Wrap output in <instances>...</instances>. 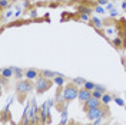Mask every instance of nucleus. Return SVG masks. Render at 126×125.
<instances>
[{
    "label": "nucleus",
    "instance_id": "1",
    "mask_svg": "<svg viewBox=\"0 0 126 125\" xmlns=\"http://www.w3.org/2000/svg\"><path fill=\"white\" fill-rule=\"evenodd\" d=\"M79 96V89L75 85H67L63 91V98L64 101H73Z\"/></svg>",
    "mask_w": 126,
    "mask_h": 125
},
{
    "label": "nucleus",
    "instance_id": "2",
    "mask_svg": "<svg viewBox=\"0 0 126 125\" xmlns=\"http://www.w3.org/2000/svg\"><path fill=\"white\" fill-rule=\"evenodd\" d=\"M32 88H33V85H32L29 81H19L17 82V85H16V89H17V92H29V91H32Z\"/></svg>",
    "mask_w": 126,
    "mask_h": 125
},
{
    "label": "nucleus",
    "instance_id": "3",
    "mask_svg": "<svg viewBox=\"0 0 126 125\" xmlns=\"http://www.w3.org/2000/svg\"><path fill=\"white\" fill-rule=\"evenodd\" d=\"M50 88V82L47 81V79H39L37 82H36V89H37V92H45V91H47Z\"/></svg>",
    "mask_w": 126,
    "mask_h": 125
},
{
    "label": "nucleus",
    "instance_id": "4",
    "mask_svg": "<svg viewBox=\"0 0 126 125\" xmlns=\"http://www.w3.org/2000/svg\"><path fill=\"white\" fill-rule=\"evenodd\" d=\"M103 115V112L100 108H93V109H89L87 111V118L89 119H92V121H94V119H99V118Z\"/></svg>",
    "mask_w": 126,
    "mask_h": 125
},
{
    "label": "nucleus",
    "instance_id": "5",
    "mask_svg": "<svg viewBox=\"0 0 126 125\" xmlns=\"http://www.w3.org/2000/svg\"><path fill=\"white\" fill-rule=\"evenodd\" d=\"M99 105H100V101H99L97 98H94V96H92L90 99H87V101H86V108H87V109L99 108Z\"/></svg>",
    "mask_w": 126,
    "mask_h": 125
},
{
    "label": "nucleus",
    "instance_id": "6",
    "mask_svg": "<svg viewBox=\"0 0 126 125\" xmlns=\"http://www.w3.org/2000/svg\"><path fill=\"white\" fill-rule=\"evenodd\" d=\"M90 98H92V92H90V91H87V89L79 91V99L82 102H86L87 99H90Z\"/></svg>",
    "mask_w": 126,
    "mask_h": 125
},
{
    "label": "nucleus",
    "instance_id": "7",
    "mask_svg": "<svg viewBox=\"0 0 126 125\" xmlns=\"http://www.w3.org/2000/svg\"><path fill=\"white\" fill-rule=\"evenodd\" d=\"M12 75H13V69H12V68H4V69L1 70V76H3L4 79L10 78Z\"/></svg>",
    "mask_w": 126,
    "mask_h": 125
},
{
    "label": "nucleus",
    "instance_id": "8",
    "mask_svg": "<svg viewBox=\"0 0 126 125\" xmlns=\"http://www.w3.org/2000/svg\"><path fill=\"white\" fill-rule=\"evenodd\" d=\"M36 76H37V72H36L34 69H29L27 72H26V78L27 79H34Z\"/></svg>",
    "mask_w": 126,
    "mask_h": 125
},
{
    "label": "nucleus",
    "instance_id": "9",
    "mask_svg": "<svg viewBox=\"0 0 126 125\" xmlns=\"http://www.w3.org/2000/svg\"><path fill=\"white\" fill-rule=\"evenodd\" d=\"M43 76H46V78H56V73L55 72H50V70H43Z\"/></svg>",
    "mask_w": 126,
    "mask_h": 125
},
{
    "label": "nucleus",
    "instance_id": "10",
    "mask_svg": "<svg viewBox=\"0 0 126 125\" xmlns=\"http://www.w3.org/2000/svg\"><path fill=\"white\" fill-rule=\"evenodd\" d=\"M92 96H94V98H97V99H100L103 96V92H100V91H97V89H93V92H92Z\"/></svg>",
    "mask_w": 126,
    "mask_h": 125
},
{
    "label": "nucleus",
    "instance_id": "11",
    "mask_svg": "<svg viewBox=\"0 0 126 125\" xmlns=\"http://www.w3.org/2000/svg\"><path fill=\"white\" fill-rule=\"evenodd\" d=\"M94 88H96L94 83H92V82H85V89H87V91H93Z\"/></svg>",
    "mask_w": 126,
    "mask_h": 125
},
{
    "label": "nucleus",
    "instance_id": "12",
    "mask_svg": "<svg viewBox=\"0 0 126 125\" xmlns=\"http://www.w3.org/2000/svg\"><path fill=\"white\" fill-rule=\"evenodd\" d=\"M63 82H64V79L62 76H56L55 78V83L56 85H63Z\"/></svg>",
    "mask_w": 126,
    "mask_h": 125
},
{
    "label": "nucleus",
    "instance_id": "13",
    "mask_svg": "<svg viewBox=\"0 0 126 125\" xmlns=\"http://www.w3.org/2000/svg\"><path fill=\"white\" fill-rule=\"evenodd\" d=\"M110 99H112V98H110L109 95H103V96H102V102H103V104H109Z\"/></svg>",
    "mask_w": 126,
    "mask_h": 125
},
{
    "label": "nucleus",
    "instance_id": "14",
    "mask_svg": "<svg viewBox=\"0 0 126 125\" xmlns=\"http://www.w3.org/2000/svg\"><path fill=\"white\" fill-rule=\"evenodd\" d=\"M73 82H75L76 85H85V81H83L82 78H76L75 81H73Z\"/></svg>",
    "mask_w": 126,
    "mask_h": 125
},
{
    "label": "nucleus",
    "instance_id": "15",
    "mask_svg": "<svg viewBox=\"0 0 126 125\" xmlns=\"http://www.w3.org/2000/svg\"><path fill=\"white\" fill-rule=\"evenodd\" d=\"M93 22H94V26H96V27H100V26H102L99 19H93Z\"/></svg>",
    "mask_w": 126,
    "mask_h": 125
},
{
    "label": "nucleus",
    "instance_id": "16",
    "mask_svg": "<svg viewBox=\"0 0 126 125\" xmlns=\"http://www.w3.org/2000/svg\"><path fill=\"white\" fill-rule=\"evenodd\" d=\"M94 89H97V91H100V92H103V91H105V88H103V86H99V85H96V88H94Z\"/></svg>",
    "mask_w": 126,
    "mask_h": 125
},
{
    "label": "nucleus",
    "instance_id": "17",
    "mask_svg": "<svg viewBox=\"0 0 126 125\" xmlns=\"http://www.w3.org/2000/svg\"><path fill=\"white\" fill-rule=\"evenodd\" d=\"M7 6V1L6 0H1V7H6Z\"/></svg>",
    "mask_w": 126,
    "mask_h": 125
},
{
    "label": "nucleus",
    "instance_id": "18",
    "mask_svg": "<svg viewBox=\"0 0 126 125\" xmlns=\"http://www.w3.org/2000/svg\"><path fill=\"white\" fill-rule=\"evenodd\" d=\"M96 12H97V13H103V12H105V10H103L102 7H96Z\"/></svg>",
    "mask_w": 126,
    "mask_h": 125
},
{
    "label": "nucleus",
    "instance_id": "19",
    "mask_svg": "<svg viewBox=\"0 0 126 125\" xmlns=\"http://www.w3.org/2000/svg\"><path fill=\"white\" fill-rule=\"evenodd\" d=\"M116 102H118V105H120V106H122V105H123V101H122V99H116Z\"/></svg>",
    "mask_w": 126,
    "mask_h": 125
},
{
    "label": "nucleus",
    "instance_id": "20",
    "mask_svg": "<svg viewBox=\"0 0 126 125\" xmlns=\"http://www.w3.org/2000/svg\"><path fill=\"white\" fill-rule=\"evenodd\" d=\"M99 4H106V0H99Z\"/></svg>",
    "mask_w": 126,
    "mask_h": 125
},
{
    "label": "nucleus",
    "instance_id": "21",
    "mask_svg": "<svg viewBox=\"0 0 126 125\" xmlns=\"http://www.w3.org/2000/svg\"><path fill=\"white\" fill-rule=\"evenodd\" d=\"M115 43L116 45H120V39H115Z\"/></svg>",
    "mask_w": 126,
    "mask_h": 125
},
{
    "label": "nucleus",
    "instance_id": "22",
    "mask_svg": "<svg viewBox=\"0 0 126 125\" xmlns=\"http://www.w3.org/2000/svg\"><path fill=\"white\" fill-rule=\"evenodd\" d=\"M122 7H123V9H126V1H123V3H122Z\"/></svg>",
    "mask_w": 126,
    "mask_h": 125
}]
</instances>
